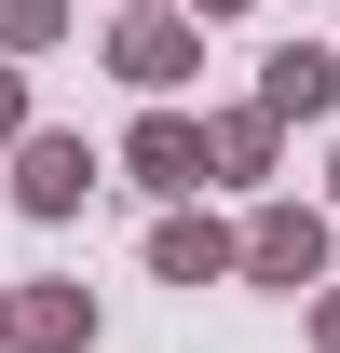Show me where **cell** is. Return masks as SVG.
<instances>
[]
</instances>
